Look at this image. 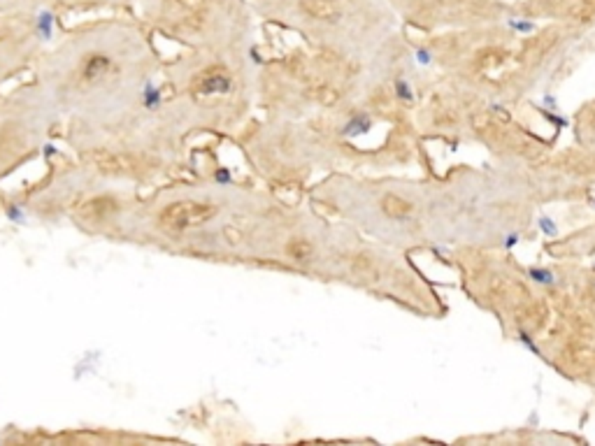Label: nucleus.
I'll list each match as a JSON object with an SVG mask.
<instances>
[{
  "instance_id": "17",
  "label": "nucleus",
  "mask_w": 595,
  "mask_h": 446,
  "mask_svg": "<svg viewBox=\"0 0 595 446\" xmlns=\"http://www.w3.org/2000/svg\"><path fill=\"white\" fill-rule=\"evenodd\" d=\"M519 242H521V233H517V230H514V233L505 235V240H503V246H505V249H514V246H517Z\"/></svg>"
},
{
  "instance_id": "19",
  "label": "nucleus",
  "mask_w": 595,
  "mask_h": 446,
  "mask_svg": "<svg viewBox=\"0 0 595 446\" xmlns=\"http://www.w3.org/2000/svg\"><path fill=\"white\" fill-rule=\"evenodd\" d=\"M591 207H593V210H595V198H591Z\"/></svg>"
},
{
  "instance_id": "8",
  "label": "nucleus",
  "mask_w": 595,
  "mask_h": 446,
  "mask_svg": "<svg viewBox=\"0 0 595 446\" xmlns=\"http://www.w3.org/2000/svg\"><path fill=\"white\" fill-rule=\"evenodd\" d=\"M535 226H537L539 233L546 235V237H556V235H558V223H556V219L546 217V214H539L537 221H535Z\"/></svg>"
},
{
  "instance_id": "6",
  "label": "nucleus",
  "mask_w": 595,
  "mask_h": 446,
  "mask_svg": "<svg viewBox=\"0 0 595 446\" xmlns=\"http://www.w3.org/2000/svg\"><path fill=\"white\" fill-rule=\"evenodd\" d=\"M228 86H231V82H228V77L224 73H210L203 77L200 91L203 93H224V91H228Z\"/></svg>"
},
{
  "instance_id": "13",
  "label": "nucleus",
  "mask_w": 595,
  "mask_h": 446,
  "mask_svg": "<svg viewBox=\"0 0 595 446\" xmlns=\"http://www.w3.org/2000/svg\"><path fill=\"white\" fill-rule=\"evenodd\" d=\"M370 131V119L368 116H356L351 123L347 126V135H363Z\"/></svg>"
},
{
  "instance_id": "7",
  "label": "nucleus",
  "mask_w": 595,
  "mask_h": 446,
  "mask_svg": "<svg viewBox=\"0 0 595 446\" xmlns=\"http://www.w3.org/2000/svg\"><path fill=\"white\" fill-rule=\"evenodd\" d=\"M528 277L533 279L535 284L539 286H556V275L551 272V270H546V267H530L528 270Z\"/></svg>"
},
{
  "instance_id": "11",
  "label": "nucleus",
  "mask_w": 595,
  "mask_h": 446,
  "mask_svg": "<svg viewBox=\"0 0 595 446\" xmlns=\"http://www.w3.org/2000/svg\"><path fill=\"white\" fill-rule=\"evenodd\" d=\"M539 112H542V116L546 119L549 123H553L556 128H567L570 121L563 114H558V109H546V107H539Z\"/></svg>"
},
{
  "instance_id": "12",
  "label": "nucleus",
  "mask_w": 595,
  "mask_h": 446,
  "mask_svg": "<svg viewBox=\"0 0 595 446\" xmlns=\"http://www.w3.org/2000/svg\"><path fill=\"white\" fill-rule=\"evenodd\" d=\"M395 93H398V98L404 102L414 100V89H411V84L407 79H395Z\"/></svg>"
},
{
  "instance_id": "18",
  "label": "nucleus",
  "mask_w": 595,
  "mask_h": 446,
  "mask_svg": "<svg viewBox=\"0 0 595 446\" xmlns=\"http://www.w3.org/2000/svg\"><path fill=\"white\" fill-rule=\"evenodd\" d=\"M544 107H551V109H558V98H556V95H551V93H546V95H544Z\"/></svg>"
},
{
  "instance_id": "5",
  "label": "nucleus",
  "mask_w": 595,
  "mask_h": 446,
  "mask_svg": "<svg viewBox=\"0 0 595 446\" xmlns=\"http://www.w3.org/2000/svg\"><path fill=\"white\" fill-rule=\"evenodd\" d=\"M96 163L102 172H124V170H128V167H133V163L128 161L126 156H116V154H96Z\"/></svg>"
},
{
  "instance_id": "15",
  "label": "nucleus",
  "mask_w": 595,
  "mask_h": 446,
  "mask_svg": "<svg viewBox=\"0 0 595 446\" xmlns=\"http://www.w3.org/2000/svg\"><path fill=\"white\" fill-rule=\"evenodd\" d=\"M177 3L181 7H186V10H191V12H200L203 7L210 3V0H177Z\"/></svg>"
},
{
  "instance_id": "1",
  "label": "nucleus",
  "mask_w": 595,
  "mask_h": 446,
  "mask_svg": "<svg viewBox=\"0 0 595 446\" xmlns=\"http://www.w3.org/2000/svg\"><path fill=\"white\" fill-rule=\"evenodd\" d=\"M217 217V207L210 203H198V200H179L168 205L161 212V223L170 230H188L205 226L208 221Z\"/></svg>"
},
{
  "instance_id": "3",
  "label": "nucleus",
  "mask_w": 595,
  "mask_h": 446,
  "mask_svg": "<svg viewBox=\"0 0 595 446\" xmlns=\"http://www.w3.org/2000/svg\"><path fill=\"white\" fill-rule=\"evenodd\" d=\"M109 70V59L105 54H93L89 56V61L84 63V70H82V77L86 82H96L102 75H105Z\"/></svg>"
},
{
  "instance_id": "2",
  "label": "nucleus",
  "mask_w": 595,
  "mask_h": 446,
  "mask_svg": "<svg viewBox=\"0 0 595 446\" xmlns=\"http://www.w3.org/2000/svg\"><path fill=\"white\" fill-rule=\"evenodd\" d=\"M303 10L314 19L332 21L339 17V7L332 0H303Z\"/></svg>"
},
{
  "instance_id": "4",
  "label": "nucleus",
  "mask_w": 595,
  "mask_h": 446,
  "mask_svg": "<svg viewBox=\"0 0 595 446\" xmlns=\"http://www.w3.org/2000/svg\"><path fill=\"white\" fill-rule=\"evenodd\" d=\"M109 212H114V200H109V198H93L82 207V217L86 219H102Z\"/></svg>"
},
{
  "instance_id": "14",
  "label": "nucleus",
  "mask_w": 595,
  "mask_h": 446,
  "mask_svg": "<svg viewBox=\"0 0 595 446\" xmlns=\"http://www.w3.org/2000/svg\"><path fill=\"white\" fill-rule=\"evenodd\" d=\"M519 342H521V344L526 346L528 351L533 354V356H542V351H539V349H537V344H535L533 334H528L526 330H519Z\"/></svg>"
},
{
  "instance_id": "16",
  "label": "nucleus",
  "mask_w": 595,
  "mask_h": 446,
  "mask_svg": "<svg viewBox=\"0 0 595 446\" xmlns=\"http://www.w3.org/2000/svg\"><path fill=\"white\" fill-rule=\"evenodd\" d=\"M416 63H419V66H431V63H433V54L421 47V49H416Z\"/></svg>"
},
{
  "instance_id": "10",
  "label": "nucleus",
  "mask_w": 595,
  "mask_h": 446,
  "mask_svg": "<svg viewBox=\"0 0 595 446\" xmlns=\"http://www.w3.org/2000/svg\"><path fill=\"white\" fill-rule=\"evenodd\" d=\"M507 26H510L512 30H517V33H521V35L535 33V30H537L535 23L528 21V19H507Z\"/></svg>"
},
{
  "instance_id": "9",
  "label": "nucleus",
  "mask_w": 595,
  "mask_h": 446,
  "mask_svg": "<svg viewBox=\"0 0 595 446\" xmlns=\"http://www.w3.org/2000/svg\"><path fill=\"white\" fill-rule=\"evenodd\" d=\"M289 253L296 260H307V256L309 253H312V246H309L305 240H293L291 244H289Z\"/></svg>"
}]
</instances>
